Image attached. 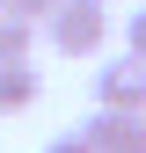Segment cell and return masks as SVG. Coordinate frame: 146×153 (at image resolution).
<instances>
[{
	"instance_id": "1",
	"label": "cell",
	"mask_w": 146,
	"mask_h": 153,
	"mask_svg": "<svg viewBox=\"0 0 146 153\" xmlns=\"http://www.w3.org/2000/svg\"><path fill=\"white\" fill-rule=\"evenodd\" d=\"M44 44L59 51V59H95V51L110 44V7L102 0H51Z\"/></svg>"
},
{
	"instance_id": "2",
	"label": "cell",
	"mask_w": 146,
	"mask_h": 153,
	"mask_svg": "<svg viewBox=\"0 0 146 153\" xmlns=\"http://www.w3.org/2000/svg\"><path fill=\"white\" fill-rule=\"evenodd\" d=\"M95 102L102 109H146V59L117 51V59L95 66Z\"/></svg>"
},
{
	"instance_id": "3",
	"label": "cell",
	"mask_w": 146,
	"mask_h": 153,
	"mask_svg": "<svg viewBox=\"0 0 146 153\" xmlns=\"http://www.w3.org/2000/svg\"><path fill=\"white\" fill-rule=\"evenodd\" d=\"M80 131H88L95 153H146V109H102L95 102V117Z\"/></svg>"
},
{
	"instance_id": "4",
	"label": "cell",
	"mask_w": 146,
	"mask_h": 153,
	"mask_svg": "<svg viewBox=\"0 0 146 153\" xmlns=\"http://www.w3.org/2000/svg\"><path fill=\"white\" fill-rule=\"evenodd\" d=\"M36 95H44V73L29 59H0V117H22Z\"/></svg>"
},
{
	"instance_id": "5",
	"label": "cell",
	"mask_w": 146,
	"mask_h": 153,
	"mask_svg": "<svg viewBox=\"0 0 146 153\" xmlns=\"http://www.w3.org/2000/svg\"><path fill=\"white\" fill-rule=\"evenodd\" d=\"M29 44H36V22H22L15 7H0V59H29Z\"/></svg>"
},
{
	"instance_id": "6",
	"label": "cell",
	"mask_w": 146,
	"mask_h": 153,
	"mask_svg": "<svg viewBox=\"0 0 146 153\" xmlns=\"http://www.w3.org/2000/svg\"><path fill=\"white\" fill-rule=\"evenodd\" d=\"M124 51H132V59H146V7L124 15Z\"/></svg>"
},
{
	"instance_id": "7",
	"label": "cell",
	"mask_w": 146,
	"mask_h": 153,
	"mask_svg": "<svg viewBox=\"0 0 146 153\" xmlns=\"http://www.w3.org/2000/svg\"><path fill=\"white\" fill-rule=\"evenodd\" d=\"M44 153H95V146H88V131H80V124H73V131H59V139H51Z\"/></svg>"
},
{
	"instance_id": "8",
	"label": "cell",
	"mask_w": 146,
	"mask_h": 153,
	"mask_svg": "<svg viewBox=\"0 0 146 153\" xmlns=\"http://www.w3.org/2000/svg\"><path fill=\"white\" fill-rule=\"evenodd\" d=\"M0 7H15L22 22H36V29H44V15H51V0H0Z\"/></svg>"
}]
</instances>
